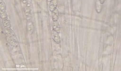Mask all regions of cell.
Segmentation results:
<instances>
[{
	"label": "cell",
	"instance_id": "9c48e42d",
	"mask_svg": "<svg viewBox=\"0 0 121 71\" xmlns=\"http://www.w3.org/2000/svg\"><path fill=\"white\" fill-rule=\"evenodd\" d=\"M95 9L98 13H100L102 10V4L100 3L99 0H97L96 1V4H95Z\"/></svg>",
	"mask_w": 121,
	"mask_h": 71
},
{
	"label": "cell",
	"instance_id": "7c38bea8",
	"mask_svg": "<svg viewBox=\"0 0 121 71\" xmlns=\"http://www.w3.org/2000/svg\"><path fill=\"white\" fill-rule=\"evenodd\" d=\"M1 17L3 19L7 17V14H6L5 11H1Z\"/></svg>",
	"mask_w": 121,
	"mask_h": 71
},
{
	"label": "cell",
	"instance_id": "6da1fadb",
	"mask_svg": "<svg viewBox=\"0 0 121 71\" xmlns=\"http://www.w3.org/2000/svg\"><path fill=\"white\" fill-rule=\"evenodd\" d=\"M51 33H52V39L54 40V41L57 44L60 43L61 42V39H60V37L59 36V34L56 31H54V30H52Z\"/></svg>",
	"mask_w": 121,
	"mask_h": 71
},
{
	"label": "cell",
	"instance_id": "52a82bcc",
	"mask_svg": "<svg viewBox=\"0 0 121 71\" xmlns=\"http://www.w3.org/2000/svg\"><path fill=\"white\" fill-rule=\"evenodd\" d=\"M57 0H51L50 1V5H49V8L50 11H52L54 9H56L57 6Z\"/></svg>",
	"mask_w": 121,
	"mask_h": 71
},
{
	"label": "cell",
	"instance_id": "4fadbf2b",
	"mask_svg": "<svg viewBox=\"0 0 121 71\" xmlns=\"http://www.w3.org/2000/svg\"><path fill=\"white\" fill-rule=\"evenodd\" d=\"M99 1H100V3H101V4H103L104 3L105 0H99Z\"/></svg>",
	"mask_w": 121,
	"mask_h": 71
},
{
	"label": "cell",
	"instance_id": "5bb4252c",
	"mask_svg": "<svg viewBox=\"0 0 121 71\" xmlns=\"http://www.w3.org/2000/svg\"><path fill=\"white\" fill-rule=\"evenodd\" d=\"M51 1V0H48V1H49V2H50Z\"/></svg>",
	"mask_w": 121,
	"mask_h": 71
},
{
	"label": "cell",
	"instance_id": "ba28073f",
	"mask_svg": "<svg viewBox=\"0 0 121 71\" xmlns=\"http://www.w3.org/2000/svg\"><path fill=\"white\" fill-rule=\"evenodd\" d=\"M34 23H33L32 21H29L28 22V24H27V30H28V32L30 34H32L34 31Z\"/></svg>",
	"mask_w": 121,
	"mask_h": 71
},
{
	"label": "cell",
	"instance_id": "7a4b0ae2",
	"mask_svg": "<svg viewBox=\"0 0 121 71\" xmlns=\"http://www.w3.org/2000/svg\"><path fill=\"white\" fill-rule=\"evenodd\" d=\"M52 30H54V31L57 32L58 33H60L61 27H60V24L59 23V22H58L57 21H54L53 22H52Z\"/></svg>",
	"mask_w": 121,
	"mask_h": 71
},
{
	"label": "cell",
	"instance_id": "8992f818",
	"mask_svg": "<svg viewBox=\"0 0 121 71\" xmlns=\"http://www.w3.org/2000/svg\"><path fill=\"white\" fill-rule=\"evenodd\" d=\"M25 14L27 20H30V19H31L32 16H31V12H30V6L28 5V4H27V5H26V9H25Z\"/></svg>",
	"mask_w": 121,
	"mask_h": 71
},
{
	"label": "cell",
	"instance_id": "3957f363",
	"mask_svg": "<svg viewBox=\"0 0 121 71\" xmlns=\"http://www.w3.org/2000/svg\"><path fill=\"white\" fill-rule=\"evenodd\" d=\"M5 30L8 36H10L11 37L17 39L15 33H14V32L13 31V30H11V29H10V27H5Z\"/></svg>",
	"mask_w": 121,
	"mask_h": 71
},
{
	"label": "cell",
	"instance_id": "30bf717a",
	"mask_svg": "<svg viewBox=\"0 0 121 71\" xmlns=\"http://www.w3.org/2000/svg\"><path fill=\"white\" fill-rule=\"evenodd\" d=\"M3 22L5 27H11V24L10 20L8 19V17L3 19Z\"/></svg>",
	"mask_w": 121,
	"mask_h": 71
},
{
	"label": "cell",
	"instance_id": "8fae6325",
	"mask_svg": "<svg viewBox=\"0 0 121 71\" xmlns=\"http://www.w3.org/2000/svg\"><path fill=\"white\" fill-rule=\"evenodd\" d=\"M0 10H1V11H5V10H6L5 3L3 1H1L0 3Z\"/></svg>",
	"mask_w": 121,
	"mask_h": 71
},
{
	"label": "cell",
	"instance_id": "5b68a950",
	"mask_svg": "<svg viewBox=\"0 0 121 71\" xmlns=\"http://www.w3.org/2000/svg\"><path fill=\"white\" fill-rule=\"evenodd\" d=\"M59 17V12L57 8H56L52 11V21H57Z\"/></svg>",
	"mask_w": 121,
	"mask_h": 71
},
{
	"label": "cell",
	"instance_id": "277c9868",
	"mask_svg": "<svg viewBox=\"0 0 121 71\" xmlns=\"http://www.w3.org/2000/svg\"><path fill=\"white\" fill-rule=\"evenodd\" d=\"M7 41L8 42H9L12 46H14V47H17L18 41L17 39H14V38H12L10 36H8Z\"/></svg>",
	"mask_w": 121,
	"mask_h": 71
}]
</instances>
